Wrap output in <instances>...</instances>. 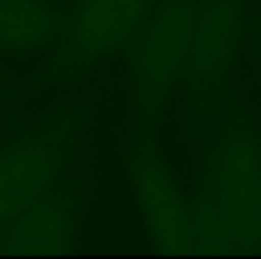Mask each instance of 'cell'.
Masks as SVG:
<instances>
[{"mask_svg": "<svg viewBox=\"0 0 261 259\" xmlns=\"http://www.w3.org/2000/svg\"><path fill=\"white\" fill-rule=\"evenodd\" d=\"M197 251H261V128L222 134L200 159L189 198Z\"/></svg>", "mask_w": 261, "mask_h": 259, "instance_id": "6da1fadb", "label": "cell"}, {"mask_svg": "<svg viewBox=\"0 0 261 259\" xmlns=\"http://www.w3.org/2000/svg\"><path fill=\"white\" fill-rule=\"evenodd\" d=\"M242 0H200L181 73L184 126L192 143H208L233 109V64L242 42Z\"/></svg>", "mask_w": 261, "mask_h": 259, "instance_id": "7a4b0ae2", "label": "cell"}, {"mask_svg": "<svg viewBox=\"0 0 261 259\" xmlns=\"http://www.w3.org/2000/svg\"><path fill=\"white\" fill-rule=\"evenodd\" d=\"M84 103L59 106L0 143V229L64 176V153L84 131Z\"/></svg>", "mask_w": 261, "mask_h": 259, "instance_id": "3957f363", "label": "cell"}, {"mask_svg": "<svg viewBox=\"0 0 261 259\" xmlns=\"http://www.w3.org/2000/svg\"><path fill=\"white\" fill-rule=\"evenodd\" d=\"M197 17V0H170L142 28L128 59V86L134 98V123L164 120L172 89L181 81L186 42Z\"/></svg>", "mask_w": 261, "mask_h": 259, "instance_id": "277c9868", "label": "cell"}, {"mask_svg": "<svg viewBox=\"0 0 261 259\" xmlns=\"http://www.w3.org/2000/svg\"><path fill=\"white\" fill-rule=\"evenodd\" d=\"M130 176L150 243L164 251H197L189 201H184L172 168L161 151V120L134 123Z\"/></svg>", "mask_w": 261, "mask_h": 259, "instance_id": "5b68a950", "label": "cell"}, {"mask_svg": "<svg viewBox=\"0 0 261 259\" xmlns=\"http://www.w3.org/2000/svg\"><path fill=\"white\" fill-rule=\"evenodd\" d=\"M153 0H81L64 22L56 53L61 81L78 84L103 59L114 56L147 20Z\"/></svg>", "mask_w": 261, "mask_h": 259, "instance_id": "8992f818", "label": "cell"}, {"mask_svg": "<svg viewBox=\"0 0 261 259\" xmlns=\"http://www.w3.org/2000/svg\"><path fill=\"white\" fill-rule=\"evenodd\" d=\"M86 206V176H61L47 193L28 203L6 223L0 248L11 254L67 251L78 237V220Z\"/></svg>", "mask_w": 261, "mask_h": 259, "instance_id": "52a82bcc", "label": "cell"}, {"mask_svg": "<svg viewBox=\"0 0 261 259\" xmlns=\"http://www.w3.org/2000/svg\"><path fill=\"white\" fill-rule=\"evenodd\" d=\"M56 34V6L47 0H0V56L34 53Z\"/></svg>", "mask_w": 261, "mask_h": 259, "instance_id": "ba28073f", "label": "cell"}, {"mask_svg": "<svg viewBox=\"0 0 261 259\" xmlns=\"http://www.w3.org/2000/svg\"><path fill=\"white\" fill-rule=\"evenodd\" d=\"M3 86H6V73L0 70V89H3Z\"/></svg>", "mask_w": 261, "mask_h": 259, "instance_id": "9c48e42d", "label": "cell"}]
</instances>
